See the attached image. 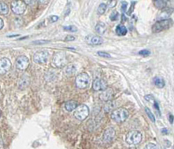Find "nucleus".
Wrapping results in <instances>:
<instances>
[{
  "label": "nucleus",
  "mask_w": 174,
  "mask_h": 149,
  "mask_svg": "<svg viewBox=\"0 0 174 149\" xmlns=\"http://www.w3.org/2000/svg\"><path fill=\"white\" fill-rule=\"evenodd\" d=\"M67 64V57L64 52H58L52 59V66L56 68H62Z\"/></svg>",
  "instance_id": "nucleus-1"
},
{
  "label": "nucleus",
  "mask_w": 174,
  "mask_h": 149,
  "mask_svg": "<svg viewBox=\"0 0 174 149\" xmlns=\"http://www.w3.org/2000/svg\"><path fill=\"white\" fill-rule=\"evenodd\" d=\"M128 116H129V112L125 108L115 109L112 111L111 114V119L114 120L115 122H124L126 120Z\"/></svg>",
  "instance_id": "nucleus-2"
},
{
  "label": "nucleus",
  "mask_w": 174,
  "mask_h": 149,
  "mask_svg": "<svg viewBox=\"0 0 174 149\" xmlns=\"http://www.w3.org/2000/svg\"><path fill=\"white\" fill-rule=\"evenodd\" d=\"M173 25L172 19H166V20H159L156 22L152 26V32H159L165 30L169 29Z\"/></svg>",
  "instance_id": "nucleus-3"
},
{
  "label": "nucleus",
  "mask_w": 174,
  "mask_h": 149,
  "mask_svg": "<svg viewBox=\"0 0 174 149\" xmlns=\"http://www.w3.org/2000/svg\"><path fill=\"white\" fill-rule=\"evenodd\" d=\"M142 141V134L139 131L132 130L126 135V142L129 145H137Z\"/></svg>",
  "instance_id": "nucleus-4"
},
{
  "label": "nucleus",
  "mask_w": 174,
  "mask_h": 149,
  "mask_svg": "<svg viewBox=\"0 0 174 149\" xmlns=\"http://www.w3.org/2000/svg\"><path fill=\"white\" fill-rule=\"evenodd\" d=\"M75 110L76 111L74 113V116L78 120H85L90 113L89 107L86 105H84V104L77 106Z\"/></svg>",
  "instance_id": "nucleus-5"
},
{
  "label": "nucleus",
  "mask_w": 174,
  "mask_h": 149,
  "mask_svg": "<svg viewBox=\"0 0 174 149\" xmlns=\"http://www.w3.org/2000/svg\"><path fill=\"white\" fill-rule=\"evenodd\" d=\"M90 77L85 73H82L78 74L76 78V85L79 89H85L89 85Z\"/></svg>",
  "instance_id": "nucleus-6"
},
{
  "label": "nucleus",
  "mask_w": 174,
  "mask_h": 149,
  "mask_svg": "<svg viewBox=\"0 0 174 149\" xmlns=\"http://www.w3.org/2000/svg\"><path fill=\"white\" fill-rule=\"evenodd\" d=\"M26 10V4L24 1H13L11 3V11L17 15H22Z\"/></svg>",
  "instance_id": "nucleus-7"
},
{
  "label": "nucleus",
  "mask_w": 174,
  "mask_h": 149,
  "mask_svg": "<svg viewBox=\"0 0 174 149\" xmlns=\"http://www.w3.org/2000/svg\"><path fill=\"white\" fill-rule=\"evenodd\" d=\"M49 52L47 51L37 52L33 55V61L37 64H45L49 59Z\"/></svg>",
  "instance_id": "nucleus-8"
},
{
  "label": "nucleus",
  "mask_w": 174,
  "mask_h": 149,
  "mask_svg": "<svg viewBox=\"0 0 174 149\" xmlns=\"http://www.w3.org/2000/svg\"><path fill=\"white\" fill-rule=\"evenodd\" d=\"M11 68V62L7 58L0 59V74L7 73Z\"/></svg>",
  "instance_id": "nucleus-9"
},
{
  "label": "nucleus",
  "mask_w": 174,
  "mask_h": 149,
  "mask_svg": "<svg viewBox=\"0 0 174 149\" xmlns=\"http://www.w3.org/2000/svg\"><path fill=\"white\" fill-rule=\"evenodd\" d=\"M29 66V59L25 56H19L16 60V67L21 71L25 70Z\"/></svg>",
  "instance_id": "nucleus-10"
},
{
  "label": "nucleus",
  "mask_w": 174,
  "mask_h": 149,
  "mask_svg": "<svg viewBox=\"0 0 174 149\" xmlns=\"http://www.w3.org/2000/svg\"><path fill=\"white\" fill-rule=\"evenodd\" d=\"M85 41L87 42V44H89L91 45H99L103 43L102 37L97 36V35H93V34L88 35L85 37Z\"/></svg>",
  "instance_id": "nucleus-11"
},
{
  "label": "nucleus",
  "mask_w": 174,
  "mask_h": 149,
  "mask_svg": "<svg viewBox=\"0 0 174 149\" xmlns=\"http://www.w3.org/2000/svg\"><path fill=\"white\" fill-rule=\"evenodd\" d=\"M92 88L95 92H99V91H104V89L107 88V85L105 81L101 78H96L93 82Z\"/></svg>",
  "instance_id": "nucleus-12"
},
{
  "label": "nucleus",
  "mask_w": 174,
  "mask_h": 149,
  "mask_svg": "<svg viewBox=\"0 0 174 149\" xmlns=\"http://www.w3.org/2000/svg\"><path fill=\"white\" fill-rule=\"evenodd\" d=\"M116 132L112 127H109L105 130L104 133V142H111L114 140Z\"/></svg>",
  "instance_id": "nucleus-13"
},
{
  "label": "nucleus",
  "mask_w": 174,
  "mask_h": 149,
  "mask_svg": "<svg viewBox=\"0 0 174 149\" xmlns=\"http://www.w3.org/2000/svg\"><path fill=\"white\" fill-rule=\"evenodd\" d=\"M113 97V90L111 88H106L100 94V100L103 101H109Z\"/></svg>",
  "instance_id": "nucleus-14"
},
{
  "label": "nucleus",
  "mask_w": 174,
  "mask_h": 149,
  "mask_svg": "<svg viewBox=\"0 0 174 149\" xmlns=\"http://www.w3.org/2000/svg\"><path fill=\"white\" fill-rule=\"evenodd\" d=\"M29 84H30V77L28 75L24 74L19 78L18 87H19V89H24L26 86H28Z\"/></svg>",
  "instance_id": "nucleus-15"
},
{
  "label": "nucleus",
  "mask_w": 174,
  "mask_h": 149,
  "mask_svg": "<svg viewBox=\"0 0 174 149\" xmlns=\"http://www.w3.org/2000/svg\"><path fill=\"white\" fill-rule=\"evenodd\" d=\"M77 107V103L75 100H69L65 104V108L67 112H72Z\"/></svg>",
  "instance_id": "nucleus-16"
},
{
  "label": "nucleus",
  "mask_w": 174,
  "mask_h": 149,
  "mask_svg": "<svg viewBox=\"0 0 174 149\" xmlns=\"http://www.w3.org/2000/svg\"><path fill=\"white\" fill-rule=\"evenodd\" d=\"M77 72V69H76V66L72 64H70L68 66H66V69H65V74L68 77L70 76H73V75L76 73Z\"/></svg>",
  "instance_id": "nucleus-17"
},
{
  "label": "nucleus",
  "mask_w": 174,
  "mask_h": 149,
  "mask_svg": "<svg viewBox=\"0 0 174 149\" xmlns=\"http://www.w3.org/2000/svg\"><path fill=\"white\" fill-rule=\"evenodd\" d=\"M153 84L158 88H163L165 86V80L162 77H155L153 78Z\"/></svg>",
  "instance_id": "nucleus-18"
},
{
  "label": "nucleus",
  "mask_w": 174,
  "mask_h": 149,
  "mask_svg": "<svg viewBox=\"0 0 174 149\" xmlns=\"http://www.w3.org/2000/svg\"><path fill=\"white\" fill-rule=\"evenodd\" d=\"M116 33L118 36H125L127 33V28L124 25H118L116 28Z\"/></svg>",
  "instance_id": "nucleus-19"
},
{
  "label": "nucleus",
  "mask_w": 174,
  "mask_h": 149,
  "mask_svg": "<svg viewBox=\"0 0 174 149\" xmlns=\"http://www.w3.org/2000/svg\"><path fill=\"white\" fill-rule=\"evenodd\" d=\"M95 31H96V32L98 34L102 35V34H104L105 31H106V25H104V23H99L95 26Z\"/></svg>",
  "instance_id": "nucleus-20"
},
{
  "label": "nucleus",
  "mask_w": 174,
  "mask_h": 149,
  "mask_svg": "<svg viewBox=\"0 0 174 149\" xmlns=\"http://www.w3.org/2000/svg\"><path fill=\"white\" fill-rule=\"evenodd\" d=\"M9 12V7L6 3L0 1V14L1 15H6Z\"/></svg>",
  "instance_id": "nucleus-21"
},
{
  "label": "nucleus",
  "mask_w": 174,
  "mask_h": 149,
  "mask_svg": "<svg viewBox=\"0 0 174 149\" xmlns=\"http://www.w3.org/2000/svg\"><path fill=\"white\" fill-rule=\"evenodd\" d=\"M114 107H115V103L113 101L109 100V101H107V104L104 106V111L106 112H111Z\"/></svg>",
  "instance_id": "nucleus-22"
},
{
  "label": "nucleus",
  "mask_w": 174,
  "mask_h": 149,
  "mask_svg": "<svg viewBox=\"0 0 174 149\" xmlns=\"http://www.w3.org/2000/svg\"><path fill=\"white\" fill-rule=\"evenodd\" d=\"M106 9H107V5L105 4H100L99 5L98 9H97V12H98L99 15H103L105 12Z\"/></svg>",
  "instance_id": "nucleus-23"
},
{
  "label": "nucleus",
  "mask_w": 174,
  "mask_h": 149,
  "mask_svg": "<svg viewBox=\"0 0 174 149\" xmlns=\"http://www.w3.org/2000/svg\"><path fill=\"white\" fill-rule=\"evenodd\" d=\"M166 1H163V0H158V1H155V5L158 9H164V7H166Z\"/></svg>",
  "instance_id": "nucleus-24"
},
{
  "label": "nucleus",
  "mask_w": 174,
  "mask_h": 149,
  "mask_svg": "<svg viewBox=\"0 0 174 149\" xmlns=\"http://www.w3.org/2000/svg\"><path fill=\"white\" fill-rule=\"evenodd\" d=\"M172 11H166V10H164L163 13L159 15V20H166L171 14Z\"/></svg>",
  "instance_id": "nucleus-25"
},
{
  "label": "nucleus",
  "mask_w": 174,
  "mask_h": 149,
  "mask_svg": "<svg viewBox=\"0 0 174 149\" xmlns=\"http://www.w3.org/2000/svg\"><path fill=\"white\" fill-rule=\"evenodd\" d=\"M64 30L66 32H77V28L75 25H69V26H65Z\"/></svg>",
  "instance_id": "nucleus-26"
},
{
  "label": "nucleus",
  "mask_w": 174,
  "mask_h": 149,
  "mask_svg": "<svg viewBox=\"0 0 174 149\" xmlns=\"http://www.w3.org/2000/svg\"><path fill=\"white\" fill-rule=\"evenodd\" d=\"M118 12L116 11H113L111 12V14L110 15V19H111V21H115V20L118 19Z\"/></svg>",
  "instance_id": "nucleus-27"
},
{
  "label": "nucleus",
  "mask_w": 174,
  "mask_h": 149,
  "mask_svg": "<svg viewBox=\"0 0 174 149\" xmlns=\"http://www.w3.org/2000/svg\"><path fill=\"white\" fill-rule=\"evenodd\" d=\"M145 112H146V113H147L148 117L151 119V120L152 122H155V117L153 116L152 112L150 111V109H149L148 107H145Z\"/></svg>",
  "instance_id": "nucleus-28"
},
{
  "label": "nucleus",
  "mask_w": 174,
  "mask_h": 149,
  "mask_svg": "<svg viewBox=\"0 0 174 149\" xmlns=\"http://www.w3.org/2000/svg\"><path fill=\"white\" fill-rule=\"evenodd\" d=\"M98 55L100 57H103V58H107V59L111 58V56L108 52H98Z\"/></svg>",
  "instance_id": "nucleus-29"
},
{
  "label": "nucleus",
  "mask_w": 174,
  "mask_h": 149,
  "mask_svg": "<svg viewBox=\"0 0 174 149\" xmlns=\"http://www.w3.org/2000/svg\"><path fill=\"white\" fill-rule=\"evenodd\" d=\"M144 149H159V148L157 145L153 144V143H149V144H147V145L144 147Z\"/></svg>",
  "instance_id": "nucleus-30"
},
{
  "label": "nucleus",
  "mask_w": 174,
  "mask_h": 149,
  "mask_svg": "<svg viewBox=\"0 0 174 149\" xmlns=\"http://www.w3.org/2000/svg\"><path fill=\"white\" fill-rule=\"evenodd\" d=\"M47 43H50V40H35L32 42L33 44H44Z\"/></svg>",
  "instance_id": "nucleus-31"
},
{
  "label": "nucleus",
  "mask_w": 174,
  "mask_h": 149,
  "mask_svg": "<svg viewBox=\"0 0 174 149\" xmlns=\"http://www.w3.org/2000/svg\"><path fill=\"white\" fill-rule=\"evenodd\" d=\"M139 55H142V56L146 57V56H149V55L151 54V52H150L149 50H142V51L139 52Z\"/></svg>",
  "instance_id": "nucleus-32"
},
{
  "label": "nucleus",
  "mask_w": 174,
  "mask_h": 149,
  "mask_svg": "<svg viewBox=\"0 0 174 149\" xmlns=\"http://www.w3.org/2000/svg\"><path fill=\"white\" fill-rule=\"evenodd\" d=\"M144 99L146 100H148V101H154L155 100H154V97L152 96V95H146L145 97H144Z\"/></svg>",
  "instance_id": "nucleus-33"
},
{
  "label": "nucleus",
  "mask_w": 174,
  "mask_h": 149,
  "mask_svg": "<svg viewBox=\"0 0 174 149\" xmlns=\"http://www.w3.org/2000/svg\"><path fill=\"white\" fill-rule=\"evenodd\" d=\"M127 5H128L127 2H125V1L122 2V11H123L124 12L126 11V7H127Z\"/></svg>",
  "instance_id": "nucleus-34"
},
{
  "label": "nucleus",
  "mask_w": 174,
  "mask_h": 149,
  "mask_svg": "<svg viewBox=\"0 0 174 149\" xmlns=\"http://www.w3.org/2000/svg\"><path fill=\"white\" fill-rule=\"evenodd\" d=\"M50 20H51V22H56V21L58 20V17L56 16V15H53V16H51V17L50 18Z\"/></svg>",
  "instance_id": "nucleus-35"
},
{
  "label": "nucleus",
  "mask_w": 174,
  "mask_h": 149,
  "mask_svg": "<svg viewBox=\"0 0 174 149\" xmlns=\"http://www.w3.org/2000/svg\"><path fill=\"white\" fill-rule=\"evenodd\" d=\"M75 39H76V37H74V36H70V35L66 37V41H73Z\"/></svg>",
  "instance_id": "nucleus-36"
},
{
  "label": "nucleus",
  "mask_w": 174,
  "mask_h": 149,
  "mask_svg": "<svg viewBox=\"0 0 174 149\" xmlns=\"http://www.w3.org/2000/svg\"><path fill=\"white\" fill-rule=\"evenodd\" d=\"M115 5H116V1H110V4L108 5V7L112 8V7L115 6Z\"/></svg>",
  "instance_id": "nucleus-37"
},
{
  "label": "nucleus",
  "mask_w": 174,
  "mask_h": 149,
  "mask_svg": "<svg viewBox=\"0 0 174 149\" xmlns=\"http://www.w3.org/2000/svg\"><path fill=\"white\" fill-rule=\"evenodd\" d=\"M4 20L2 19V18H0V30H2L3 29V27H4Z\"/></svg>",
  "instance_id": "nucleus-38"
},
{
  "label": "nucleus",
  "mask_w": 174,
  "mask_h": 149,
  "mask_svg": "<svg viewBox=\"0 0 174 149\" xmlns=\"http://www.w3.org/2000/svg\"><path fill=\"white\" fill-rule=\"evenodd\" d=\"M169 119H170V123H173V114H170L169 115Z\"/></svg>",
  "instance_id": "nucleus-39"
},
{
  "label": "nucleus",
  "mask_w": 174,
  "mask_h": 149,
  "mask_svg": "<svg viewBox=\"0 0 174 149\" xmlns=\"http://www.w3.org/2000/svg\"><path fill=\"white\" fill-rule=\"evenodd\" d=\"M35 1H25V4H33V3H34Z\"/></svg>",
  "instance_id": "nucleus-40"
},
{
  "label": "nucleus",
  "mask_w": 174,
  "mask_h": 149,
  "mask_svg": "<svg viewBox=\"0 0 174 149\" xmlns=\"http://www.w3.org/2000/svg\"><path fill=\"white\" fill-rule=\"evenodd\" d=\"M0 117H1V110H0Z\"/></svg>",
  "instance_id": "nucleus-41"
}]
</instances>
